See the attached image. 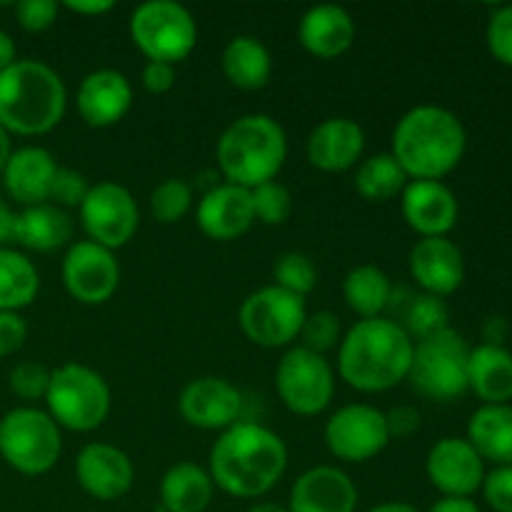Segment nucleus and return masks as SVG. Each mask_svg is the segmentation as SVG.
<instances>
[{"label": "nucleus", "mask_w": 512, "mask_h": 512, "mask_svg": "<svg viewBox=\"0 0 512 512\" xmlns=\"http://www.w3.org/2000/svg\"><path fill=\"white\" fill-rule=\"evenodd\" d=\"M400 198L405 223L420 238H448L458 223V198L443 180H410Z\"/></svg>", "instance_id": "nucleus-17"}, {"label": "nucleus", "mask_w": 512, "mask_h": 512, "mask_svg": "<svg viewBox=\"0 0 512 512\" xmlns=\"http://www.w3.org/2000/svg\"><path fill=\"white\" fill-rule=\"evenodd\" d=\"M213 478L195 463H178L160 480L163 512H205L213 500Z\"/></svg>", "instance_id": "nucleus-29"}, {"label": "nucleus", "mask_w": 512, "mask_h": 512, "mask_svg": "<svg viewBox=\"0 0 512 512\" xmlns=\"http://www.w3.org/2000/svg\"><path fill=\"white\" fill-rule=\"evenodd\" d=\"M140 80H143V88L148 90V93L153 95L168 93V90L175 85V65L148 60L143 73H140Z\"/></svg>", "instance_id": "nucleus-45"}, {"label": "nucleus", "mask_w": 512, "mask_h": 512, "mask_svg": "<svg viewBox=\"0 0 512 512\" xmlns=\"http://www.w3.org/2000/svg\"><path fill=\"white\" fill-rule=\"evenodd\" d=\"M485 503L495 512H512V465H500L483 480Z\"/></svg>", "instance_id": "nucleus-43"}, {"label": "nucleus", "mask_w": 512, "mask_h": 512, "mask_svg": "<svg viewBox=\"0 0 512 512\" xmlns=\"http://www.w3.org/2000/svg\"><path fill=\"white\" fill-rule=\"evenodd\" d=\"M368 512H420V510L408 503H380L375 505V508H370Z\"/></svg>", "instance_id": "nucleus-52"}, {"label": "nucleus", "mask_w": 512, "mask_h": 512, "mask_svg": "<svg viewBox=\"0 0 512 512\" xmlns=\"http://www.w3.org/2000/svg\"><path fill=\"white\" fill-rule=\"evenodd\" d=\"M10 390L23 400H45L50 385V370L45 365L25 360L10 370Z\"/></svg>", "instance_id": "nucleus-39"}, {"label": "nucleus", "mask_w": 512, "mask_h": 512, "mask_svg": "<svg viewBox=\"0 0 512 512\" xmlns=\"http://www.w3.org/2000/svg\"><path fill=\"white\" fill-rule=\"evenodd\" d=\"M215 155L230 185L253 190L280 173L288 158V138L275 118L250 113L223 130Z\"/></svg>", "instance_id": "nucleus-5"}, {"label": "nucleus", "mask_w": 512, "mask_h": 512, "mask_svg": "<svg viewBox=\"0 0 512 512\" xmlns=\"http://www.w3.org/2000/svg\"><path fill=\"white\" fill-rule=\"evenodd\" d=\"M58 168L60 165L55 163L53 153L38 148V145H28V148L10 153L0 175H3L10 198L28 208V205H40L50 200Z\"/></svg>", "instance_id": "nucleus-22"}, {"label": "nucleus", "mask_w": 512, "mask_h": 512, "mask_svg": "<svg viewBox=\"0 0 512 512\" xmlns=\"http://www.w3.org/2000/svg\"><path fill=\"white\" fill-rule=\"evenodd\" d=\"M28 338V325L18 313H0V358L18 353Z\"/></svg>", "instance_id": "nucleus-44"}, {"label": "nucleus", "mask_w": 512, "mask_h": 512, "mask_svg": "<svg viewBox=\"0 0 512 512\" xmlns=\"http://www.w3.org/2000/svg\"><path fill=\"white\" fill-rule=\"evenodd\" d=\"M275 390L285 408L303 418L320 415L335 395V373L325 355L290 348L275 368Z\"/></svg>", "instance_id": "nucleus-11"}, {"label": "nucleus", "mask_w": 512, "mask_h": 512, "mask_svg": "<svg viewBox=\"0 0 512 512\" xmlns=\"http://www.w3.org/2000/svg\"><path fill=\"white\" fill-rule=\"evenodd\" d=\"M63 453L58 423L38 408H15L0 420V455L20 475H45Z\"/></svg>", "instance_id": "nucleus-7"}, {"label": "nucleus", "mask_w": 512, "mask_h": 512, "mask_svg": "<svg viewBox=\"0 0 512 512\" xmlns=\"http://www.w3.org/2000/svg\"><path fill=\"white\" fill-rule=\"evenodd\" d=\"M15 63V43L5 30H0V73Z\"/></svg>", "instance_id": "nucleus-49"}, {"label": "nucleus", "mask_w": 512, "mask_h": 512, "mask_svg": "<svg viewBox=\"0 0 512 512\" xmlns=\"http://www.w3.org/2000/svg\"><path fill=\"white\" fill-rule=\"evenodd\" d=\"M70 235H73V220L58 205H28L18 215H13L10 238L28 250L50 253V250L63 248Z\"/></svg>", "instance_id": "nucleus-26"}, {"label": "nucleus", "mask_w": 512, "mask_h": 512, "mask_svg": "<svg viewBox=\"0 0 512 512\" xmlns=\"http://www.w3.org/2000/svg\"><path fill=\"white\" fill-rule=\"evenodd\" d=\"M10 230H13V213H10L8 203L0 198V245L10 238Z\"/></svg>", "instance_id": "nucleus-50"}, {"label": "nucleus", "mask_w": 512, "mask_h": 512, "mask_svg": "<svg viewBox=\"0 0 512 512\" xmlns=\"http://www.w3.org/2000/svg\"><path fill=\"white\" fill-rule=\"evenodd\" d=\"M68 90L40 60H15L0 73V125L15 135L50 133L63 120Z\"/></svg>", "instance_id": "nucleus-4"}, {"label": "nucleus", "mask_w": 512, "mask_h": 512, "mask_svg": "<svg viewBox=\"0 0 512 512\" xmlns=\"http://www.w3.org/2000/svg\"><path fill=\"white\" fill-rule=\"evenodd\" d=\"M60 275L70 298L83 305H100L118 290L120 265L113 250L93 240H78L65 253Z\"/></svg>", "instance_id": "nucleus-14"}, {"label": "nucleus", "mask_w": 512, "mask_h": 512, "mask_svg": "<svg viewBox=\"0 0 512 512\" xmlns=\"http://www.w3.org/2000/svg\"><path fill=\"white\" fill-rule=\"evenodd\" d=\"M343 298L363 320L380 318L393 300V283L378 265H358L345 275Z\"/></svg>", "instance_id": "nucleus-31"}, {"label": "nucleus", "mask_w": 512, "mask_h": 512, "mask_svg": "<svg viewBox=\"0 0 512 512\" xmlns=\"http://www.w3.org/2000/svg\"><path fill=\"white\" fill-rule=\"evenodd\" d=\"M78 210L88 240L108 250L123 248L138 233V203H135L128 188L113 183V180L90 185L88 195H85L83 205Z\"/></svg>", "instance_id": "nucleus-12"}, {"label": "nucleus", "mask_w": 512, "mask_h": 512, "mask_svg": "<svg viewBox=\"0 0 512 512\" xmlns=\"http://www.w3.org/2000/svg\"><path fill=\"white\" fill-rule=\"evenodd\" d=\"M410 275L430 295L448 298L463 285V250L448 238H420L410 250Z\"/></svg>", "instance_id": "nucleus-20"}, {"label": "nucleus", "mask_w": 512, "mask_h": 512, "mask_svg": "<svg viewBox=\"0 0 512 512\" xmlns=\"http://www.w3.org/2000/svg\"><path fill=\"white\" fill-rule=\"evenodd\" d=\"M90 185L88 180L83 178V173L73 168H58V175H55L53 193H50V200H55L53 205L58 208H80L88 195Z\"/></svg>", "instance_id": "nucleus-41"}, {"label": "nucleus", "mask_w": 512, "mask_h": 512, "mask_svg": "<svg viewBox=\"0 0 512 512\" xmlns=\"http://www.w3.org/2000/svg\"><path fill=\"white\" fill-rule=\"evenodd\" d=\"M365 148V133L355 120L328 118L310 133L308 160L323 173H345L355 168Z\"/></svg>", "instance_id": "nucleus-23"}, {"label": "nucleus", "mask_w": 512, "mask_h": 512, "mask_svg": "<svg viewBox=\"0 0 512 512\" xmlns=\"http://www.w3.org/2000/svg\"><path fill=\"white\" fill-rule=\"evenodd\" d=\"M45 405L58 428L90 433V430L100 428L110 415L113 395L98 370L83 363H65L50 370Z\"/></svg>", "instance_id": "nucleus-6"}, {"label": "nucleus", "mask_w": 512, "mask_h": 512, "mask_svg": "<svg viewBox=\"0 0 512 512\" xmlns=\"http://www.w3.org/2000/svg\"><path fill=\"white\" fill-rule=\"evenodd\" d=\"M428 512H483L470 498H443L433 505Z\"/></svg>", "instance_id": "nucleus-48"}, {"label": "nucleus", "mask_w": 512, "mask_h": 512, "mask_svg": "<svg viewBox=\"0 0 512 512\" xmlns=\"http://www.w3.org/2000/svg\"><path fill=\"white\" fill-rule=\"evenodd\" d=\"M485 40L493 58L512 68V5H503L490 15Z\"/></svg>", "instance_id": "nucleus-40"}, {"label": "nucleus", "mask_w": 512, "mask_h": 512, "mask_svg": "<svg viewBox=\"0 0 512 512\" xmlns=\"http://www.w3.org/2000/svg\"><path fill=\"white\" fill-rule=\"evenodd\" d=\"M358 488L343 470L318 465L300 475L290 490V512H355Z\"/></svg>", "instance_id": "nucleus-21"}, {"label": "nucleus", "mask_w": 512, "mask_h": 512, "mask_svg": "<svg viewBox=\"0 0 512 512\" xmlns=\"http://www.w3.org/2000/svg\"><path fill=\"white\" fill-rule=\"evenodd\" d=\"M273 278V285L305 298L318 285V270H315L313 260L308 255L290 250V253H283L273 263Z\"/></svg>", "instance_id": "nucleus-36"}, {"label": "nucleus", "mask_w": 512, "mask_h": 512, "mask_svg": "<svg viewBox=\"0 0 512 512\" xmlns=\"http://www.w3.org/2000/svg\"><path fill=\"white\" fill-rule=\"evenodd\" d=\"M298 338H303V348L313 350V353L325 355L340 345V320L338 315L330 310H318V313L308 315L300 328Z\"/></svg>", "instance_id": "nucleus-38"}, {"label": "nucleus", "mask_w": 512, "mask_h": 512, "mask_svg": "<svg viewBox=\"0 0 512 512\" xmlns=\"http://www.w3.org/2000/svg\"><path fill=\"white\" fill-rule=\"evenodd\" d=\"M193 205V188L180 178H168L150 195V213L158 223L173 225L188 215Z\"/></svg>", "instance_id": "nucleus-35"}, {"label": "nucleus", "mask_w": 512, "mask_h": 512, "mask_svg": "<svg viewBox=\"0 0 512 512\" xmlns=\"http://www.w3.org/2000/svg\"><path fill=\"white\" fill-rule=\"evenodd\" d=\"M250 200H253L255 220L263 225H280L293 213V195L278 180H268L250 190Z\"/></svg>", "instance_id": "nucleus-37"}, {"label": "nucleus", "mask_w": 512, "mask_h": 512, "mask_svg": "<svg viewBox=\"0 0 512 512\" xmlns=\"http://www.w3.org/2000/svg\"><path fill=\"white\" fill-rule=\"evenodd\" d=\"M468 440L483 460L512 465V405H483L468 423Z\"/></svg>", "instance_id": "nucleus-28"}, {"label": "nucleus", "mask_w": 512, "mask_h": 512, "mask_svg": "<svg viewBox=\"0 0 512 512\" xmlns=\"http://www.w3.org/2000/svg\"><path fill=\"white\" fill-rule=\"evenodd\" d=\"M10 153H13V150H10V133L3 128V125H0V173H3L5 163H8V158H10Z\"/></svg>", "instance_id": "nucleus-51"}, {"label": "nucleus", "mask_w": 512, "mask_h": 512, "mask_svg": "<svg viewBox=\"0 0 512 512\" xmlns=\"http://www.w3.org/2000/svg\"><path fill=\"white\" fill-rule=\"evenodd\" d=\"M385 423H388L390 440L393 438H408L420 428V413L413 405H395L393 410L385 413Z\"/></svg>", "instance_id": "nucleus-46"}, {"label": "nucleus", "mask_w": 512, "mask_h": 512, "mask_svg": "<svg viewBox=\"0 0 512 512\" xmlns=\"http://www.w3.org/2000/svg\"><path fill=\"white\" fill-rule=\"evenodd\" d=\"M288 468L283 438L260 423H235L220 433L210 450V478L233 498L270 493Z\"/></svg>", "instance_id": "nucleus-1"}, {"label": "nucleus", "mask_w": 512, "mask_h": 512, "mask_svg": "<svg viewBox=\"0 0 512 512\" xmlns=\"http://www.w3.org/2000/svg\"><path fill=\"white\" fill-rule=\"evenodd\" d=\"M130 38L148 60L180 63L198 43L193 13L175 0H150L130 15Z\"/></svg>", "instance_id": "nucleus-9"}, {"label": "nucleus", "mask_w": 512, "mask_h": 512, "mask_svg": "<svg viewBox=\"0 0 512 512\" xmlns=\"http://www.w3.org/2000/svg\"><path fill=\"white\" fill-rule=\"evenodd\" d=\"M468 133L453 110L415 105L393 130V158L410 180H443L460 165Z\"/></svg>", "instance_id": "nucleus-3"}, {"label": "nucleus", "mask_w": 512, "mask_h": 512, "mask_svg": "<svg viewBox=\"0 0 512 512\" xmlns=\"http://www.w3.org/2000/svg\"><path fill=\"white\" fill-rule=\"evenodd\" d=\"M470 345L453 328L415 343L408 380L420 395L438 403L458 400L468 390Z\"/></svg>", "instance_id": "nucleus-8"}, {"label": "nucleus", "mask_w": 512, "mask_h": 512, "mask_svg": "<svg viewBox=\"0 0 512 512\" xmlns=\"http://www.w3.org/2000/svg\"><path fill=\"white\" fill-rule=\"evenodd\" d=\"M390 443L385 413L375 405L353 403L340 408L325 425V445L345 463L373 460Z\"/></svg>", "instance_id": "nucleus-13"}, {"label": "nucleus", "mask_w": 512, "mask_h": 512, "mask_svg": "<svg viewBox=\"0 0 512 512\" xmlns=\"http://www.w3.org/2000/svg\"><path fill=\"white\" fill-rule=\"evenodd\" d=\"M80 488L95 500H118L133 488L135 468L128 455L110 443L85 445L75 460Z\"/></svg>", "instance_id": "nucleus-18"}, {"label": "nucleus", "mask_w": 512, "mask_h": 512, "mask_svg": "<svg viewBox=\"0 0 512 512\" xmlns=\"http://www.w3.org/2000/svg\"><path fill=\"white\" fill-rule=\"evenodd\" d=\"M75 105L90 128H110L128 115L133 105V88L120 70H93L80 83Z\"/></svg>", "instance_id": "nucleus-19"}, {"label": "nucleus", "mask_w": 512, "mask_h": 512, "mask_svg": "<svg viewBox=\"0 0 512 512\" xmlns=\"http://www.w3.org/2000/svg\"><path fill=\"white\" fill-rule=\"evenodd\" d=\"M60 5L55 0H20L15 5V18H18L20 28L30 30V33H40V30L50 28L58 18Z\"/></svg>", "instance_id": "nucleus-42"}, {"label": "nucleus", "mask_w": 512, "mask_h": 512, "mask_svg": "<svg viewBox=\"0 0 512 512\" xmlns=\"http://www.w3.org/2000/svg\"><path fill=\"white\" fill-rule=\"evenodd\" d=\"M298 38L315 58H338L355 43V20L340 5H315L300 18Z\"/></svg>", "instance_id": "nucleus-25"}, {"label": "nucleus", "mask_w": 512, "mask_h": 512, "mask_svg": "<svg viewBox=\"0 0 512 512\" xmlns=\"http://www.w3.org/2000/svg\"><path fill=\"white\" fill-rule=\"evenodd\" d=\"M223 73L235 88L260 90L273 75V58L255 35H235L223 50Z\"/></svg>", "instance_id": "nucleus-30"}, {"label": "nucleus", "mask_w": 512, "mask_h": 512, "mask_svg": "<svg viewBox=\"0 0 512 512\" xmlns=\"http://www.w3.org/2000/svg\"><path fill=\"white\" fill-rule=\"evenodd\" d=\"M183 420L200 430H228L238 423L243 395L223 378H195L183 388L178 400Z\"/></svg>", "instance_id": "nucleus-16"}, {"label": "nucleus", "mask_w": 512, "mask_h": 512, "mask_svg": "<svg viewBox=\"0 0 512 512\" xmlns=\"http://www.w3.org/2000/svg\"><path fill=\"white\" fill-rule=\"evenodd\" d=\"M248 512H290V510L283 508V505H278V503H258V505H253Z\"/></svg>", "instance_id": "nucleus-53"}, {"label": "nucleus", "mask_w": 512, "mask_h": 512, "mask_svg": "<svg viewBox=\"0 0 512 512\" xmlns=\"http://www.w3.org/2000/svg\"><path fill=\"white\" fill-rule=\"evenodd\" d=\"M425 473L443 498H470L483 488L485 460L465 438H443L430 448Z\"/></svg>", "instance_id": "nucleus-15"}, {"label": "nucleus", "mask_w": 512, "mask_h": 512, "mask_svg": "<svg viewBox=\"0 0 512 512\" xmlns=\"http://www.w3.org/2000/svg\"><path fill=\"white\" fill-rule=\"evenodd\" d=\"M405 333L415 340L433 338V335L443 333L450 328V308L443 298L438 295H415L405 310Z\"/></svg>", "instance_id": "nucleus-34"}, {"label": "nucleus", "mask_w": 512, "mask_h": 512, "mask_svg": "<svg viewBox=\"0 0 512 512\" xmlns=\"http://www.w3.org/2000/svg\"><path fill=\"white\" fill-rule=\"evenodd\" d=\"M468 390H473L483 405H508V400H512L510 350L490 343L470 348Z\"/></svg>", "instance_id": "nucleus-27"}, {"label": "nucleus", "mask_w": 512, "mask_h": 512, "mask_svg": "<svg viewBox=\"0 0 512 512\" xmlns=\"http://www.w3.org/2000/svg\"><path fill=\"white\" fill-rule=\"evenodd\" d=\"M305 318H308L305 298L288 293L278 285H268V288L250 293L238 313L240 330L245 333V338L260 348L290 345L300 335Z\"/></svg>", "instance_id": "nucleus-10"}, {"label": "nucleus", "mask_w": 512, "mask_h": 512, "mask_svg": "<svg viewBox=\"0 0 512 512\" xmlns=\"http://www.w3.org/2000/svg\"><path fill=\"white\" fill-rule=\"evenodd\" d=\"M200 230L213 240H235L255 223L250 190L238 185H215L198 203Z\"/></svg>", "instance_id": "nucleus-24"}, {"label": "nucleus", "mask_w": 512, "mask_h": 512, "mask_svg": "<svg viewBox=\"0 0 512 512\" xmlns=\"http://www.w3.org/2000/svg\"><path fill=\"white\" fill-rule=\"evenodd\" d=\"M155 512H163V510H155Z\"/></svg>", "instance_id": "nucleus-54"}, {"label": "nucleus", "mask_w": 512, "mask_h": 512, "mask_svg": "<svg viewBox=\"0 0 512 512\" xmlns=\"http://www.w3.org/2000/svg\"><path fill=\"white\" fill-rule=\"evenodd\" d=\"M408 183V173L400 168L393 153L370 155L355 170V190L370 203H385V200H393L395 195H403Z\"/></svg>", "instance_id": "nucleus-33"}, {"label": "nucleus", "mask_w": 512, "mask_h": 512, "mask_svg": "<svg viewBox=\"0 0 512 512\" xmlns=\"http://www.w3.org/2000/svg\"><path fill=\"white\" fill-rule=\"evenodd\" d=\"M40 290V275L23 253L0 248V313H18Z\"/></svg>", "instance_id": "nucleus-32"}, {"label": "nucleus", "mask_w": 512, "mask_h": 512, "mask_svg": "<svg viewBox=\"0 0 512 512\" xmlns=\"http://www.w3.org/2000/svg\"><path fill=\"white\" fill-rule=\"evenodd\" d=\"M413 350V338L395 320H358L338 345V373L360 393H385L408 380Z\"/></svg>", "instance_id": "nucleus-2"}, {"label": "nucleus", "mask_w": 512, "mask_h": 512, "mask_svg": "<svg viewBox=\"0 0 512 512\" xmlns=\"http://www.w3.org/2000/svg\"><path fill=\"white\" fill-rule=\"evenodd\" d=\"M65 8L78 15H103L113 10V3L110 0H68Z\"/></svg>", "instance_id": "nucleus-47"}]
</instances>
